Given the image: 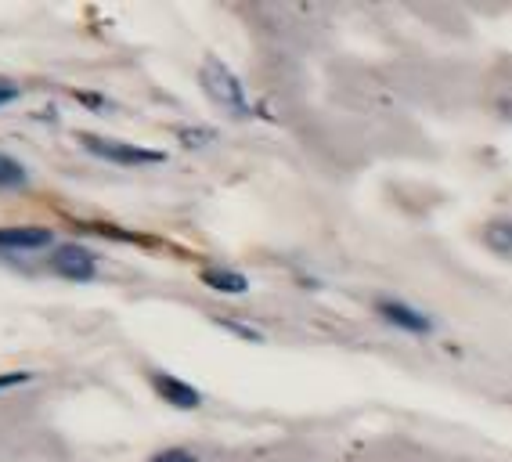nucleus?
<instances>
[{"label":"nucleus","instance_id":"nucleus-10","mask_svg":"<svg viewBox=\"0 0 512 462\" xmlns=\"http://www.w3.org/2000/svg\"><path fill=\"white\" fill-rule=\"evenodd\" d=\"M148 462H199V455L188 452V448H163V452H156Z\"/></svg>","mask_w":512,"mask_h":462},{"label":"nucleus","instance_id":"nucleus-3","mask_svg":"<svg viewBox=\"0 0 512 462\" xmlns=\"http://www.w3.org/2000/svg\"><path fill=\"white\" fill-rule=\"evenodd\" d=\"M375 315L383 318L390 329H397V333L422 336V340L437 333L433 315H426V311H419V307H412V304H404V300H390V296L375 300Z\"/></svg>","mask_w":512,"mask_h":462},{"label":"nucleus","instance_id":"nucleus-4","mask_svg":"<svg viewBox=\"0 0 512 462\" xmlns=\"http://www.w3.org/2000/svg\"><path fill=\"white\" fill-rule=\"evenodd\" d=\"M51 271L69 278V282H91L98 275V257L87 246H80V242H65L51 257Z\"/></svg>","mask_w":512,"mask_h":462},{"label":"nucleus","instance_id":"nucleus-13","mask_svg":"<svg viewBox=\"0 0 512 462\" xmlns=\"http://www.w3.org/2000/svg\"><path fill=\"white\" fill-rule=\"evenodd\" d=\"M15 98H19V87H15V84H8V80H0V105L15 102Z\"/></svg>","mask_w":512,"mask_h":462},{"label":"nucleus","instance_id":"nucleus-12","mask_svg":"<svg viewBox=\"0 0 512 462\" xmlns=\"http://www.w3.org/2000/svg\"><path fill=\"white\" fill-rule=\"evenodd\" d=\"M228 333H235V336H246V340H253V343H260V333L256 329H249V325H242V322H220Z\"/></svg>","mask_w":512,"mask_h":462},{"label":"nucleus","instance_id":"nucleus-9","mask_svg":"<svg viewBox=\"0 0 512 462\" xmlns=\"http://www.w3.org/2000/svg\"><path fill=\"white\" fill-rule=\"evenodd\" d=\"M26 185V167L19 159L0 156V188H22Z\"/></svg>","mask_w":512,"mask_h":462},{"label":"nucleus","instance_id":"nucleus-8","mask_svg":"<svg viewBox=\"0 0 512 462\" xmlns=\"http://www.w3.org/2000/svg\"><path fill=\"white\" fill-rule=\"evenodd\" d=\"M484 246L494 257H512V221H491L484 228Z\"/></svg>","mask_w":512,"mask_h":462},{"label":"nucleus","instance_id":"nucleus-6","mask_svg":"<svg viewBox=\"0 0 512 462\" xmlns=\"http://www.w3.org/2000/svg\"><path fill=\"white\" fill-rule=\"evenodd\" d=\"M51 242V228H0V250H44Z\"/></svg>","mask_w":512,"mask_h":462},{"label":"nucleus","instance_id":"nucleus-14","mask_svg":"<svg viewBox=\"0 0 512 462\" xmlns=\"http://www.w3.org/2000/svg\"><path fill=\"white\" fill-rule=\"evenodd\" d=\"M19 383H29V372H11V376H0V390L19 387Z\"/></svg>","mask_w":512,"mask_h":462},{"label":"nucleus","instance_id":"nucleus-1","mask_svg":"<svg viewBox=\"0 0 512 462\" xmlns=\"http://www.w3.org/2000/svg\"><path fill=\"white\" fill-rule=\"evenodd\" d=\"M199 76H202V91L210 94L228 116H235V120H253V105H249V98H246V84H242L220 58H206Z\"/></svg>","mask_w":512,"mask_h":462},{"label":"nucleus","instance_id":"nucleus-11","mask_svg":"<svg viewBox=\"0 0 512 462\" xmlns=\"http://www.w3.org/2000/svg\"><path fill=\"white\" fill-rule=\"evenodd\" d=\"M184 145H206V141H213V130H181Z\"/></svg>","mask_w":512,"mask_h":462},{"label":"nucleus","instance_id":"nucleus-7","mask_svg":"<svg viewBox=\"0 0 512 462\" xmlns=\"http://www.w3.org/2000/svg\"><path fill=\"white\" fill-rule=\"evenodd\" d=\"M202 282L217 293H228V296H242L249 289V278L238 275V271H228V268H206L202 271Z\"/></svg>","mask_w":512,"mask_h":462},{"label":"nucleus","instance_id":"nucleus-5","mask_svg":"<svg viewBox=\"0 0 512 462\" xmlns=\"http://www.w3.org/2000/svg\"><path fill=\"white\" fill-rule=\"evenodd\" d=\"M148 383H152V390H156L166 405L181 408V412H195V408H202V394H199V390H195L192 383L177 379L174 372L152 369V372H148Z\"/></svg>","mask_w":512,"mask_h":462},{"label":"nucleus","instance_id":"nucleus-2","mask_svg":"<svg viewBox=\"0 0 512 462\" xmlns=\"http://www.w3.org/2000/svg\"><path fill=\"white\" fill-rule=\"evenodd\" d=\"M83 141L87 152H94L105 163H116V167H156V163H166V152L159 148H141L130 145V141H116V138H98V134H76Z\"/></svg>","mask_w":512,"mask_h":462}]
</instances>
